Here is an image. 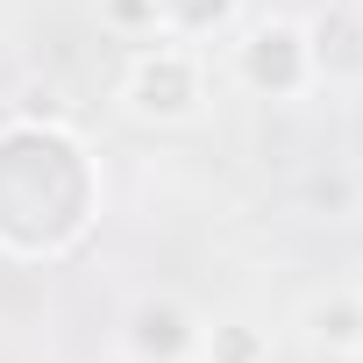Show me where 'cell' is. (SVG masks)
<instances>
[{
    "label": "cell",
    "mask_w": 363,
    "mask_h": 363,
    "mask_svg": "<svg viewBox=\"0 0 363 363\" xmlns=\"http://www.w3.org/2000/svg\"><path fill=\"white\" fill-rule=\"evenodd\" d=\"M157 15H164L171 29L200 36V29H221V22L235 15V0H157Z\"/></svg>",
    "instance_id": "52a82bcc"
},
{
    "label": "cell",
    "mask_w": 363,
    "mask_h": 363,
    "mask_svg": "<svg viewBox=\"0 0 363 363\" xmlns=\"http://www.w3.org/2000/svg\"><path fill=\"white\" fill-rule=\"evenodd\" d=\"M107 15H114L121 29H150V22H157V0H107Z\"/></svg>",
    "instance_id": "9c48e42d"
},
{
    "label": "cell",
    "mask_w": 363,
    "mask_h": 363,
    "mask_svg": "<svg viewBox=\"0 0 363 363\" xmlns=\"http://www.w3.org/2000/svg\"><path fill=\"white\" fill-rule=\"evenodd\" d=\"M214 363H257V335L250 328H214Z\"/></svg>",
    "instance_id": "ba28073f"
},
{
    "label": "cell",
    "mask_w": 363,
    "mask_h": 363,
    "mask_svg": "<svg viewBox=\"0 0 363 363\" xmlns=\"http://www.w3.org/2000/svg\"><path fill=\"white\" fill-rule=\"evenodd\" d=\"M86 221H93L86 150L50 121L0 128V250L8 257H57L86 235Z\"/></svg>",
    "instance_id": "6da1fadb"
},
{
    "label": "cell",
    "mask_w": 363,
    "mask_h": 363,
    "mask_svg": "<svg viewBox=\"0 0 363 363\" xmlns=\"http://www.w3.org/2000/svg\"><path fill=\"white\" fill-rule=\"evenodd\" d=\"M349 15H356V22H363V0H356V8H349Z\"/></svg>",
    "instance_id": "30bf717a"
},
{
    "label": "cell",
    "mask_w": 363,
    "mask_h": 363,
    "mask_svg": "<svg viewBox=\"0 0 363 363\" xmlns=\"http://www.w3.org/2000/svg\"><path fill=\"white\" fill-rule=\"evenodd\" d=\"M242 79L257 86V93H271V100H285V93H299L306 79H313V50H306V29H292V22H257L250 36H242Z\"/></svg>",
    "instance_id": "7a4b0ae2"
},
{
    "label": "cell",
    "mask_w": 363,
    "mask_h": 363,
    "mask_svg": "<svg viewBox=\"0 0 363 363\" xmlns=\"http://www.w3.org/2000/svg\"><path fill=\"white\" fill-rule=\"evenodd\" d=\"M193 100H200V72H193L186 50H150V57H135V72H128V107H135V114L178 121V114H193Z\"/></svg>",
    "instance_id": "3957f363"
},
{
    "label": "cell",
    "mask_w": 363,
    "mask_h": 363,
    "mask_svg": "<svg viewBox=\"0 0 363 363\" xmlns=\"http://www.w3.org/2000/svg\"><path fill=\"white\" fill-rule=\"evenodd\" d=\"M313 335H320L328 349H356V342H363V306H356V299H328V306H313Z\"/></svg>",
    "instance_id": "8992f818"
},
{
    "label": "cell",
    "mask_w": 363,
    "mask_h": 363,
    "mask_svg": "<svg viewBox=\"0 0 363 363\" xmlns=\"http://www.w3.org/2000/svg\"><path fill=\"white\" fill-rule=\"evenodd\" d=\"M128 342H135V356H143V363H178V356L200 342V328L178 313L171 299H143V306L128 313Z\"/></svg>",
    "instance_id": "277c9868"
},
{
    "label": "cell",
    "mask_w": 363,
    "mask_h": 363,
    "mask_svg": "<svg viewBox=\"0 0 363 363\" xmlns=\"http://www.w3.org/2000/svg\"><path fill=\"white\" fill-rule=\"evenodd\" d=\"M306 50H313V72L349 79V72H363V22L342 8V15H328V22L306 36Z\"/></svg>",
    "instance_id": "5b68a950"
}]
</instances>
